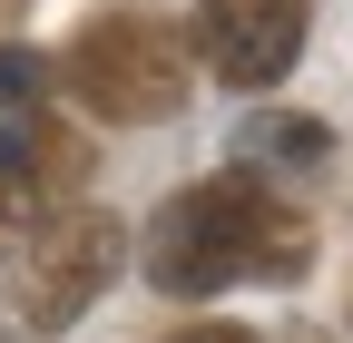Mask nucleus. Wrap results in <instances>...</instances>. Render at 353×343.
<instances>
[{
  "label": "nucleus",
  "instance_id": "1",
  "mask_svg": "<svg viewBox=\"0 0 353 343\" xmlns=\"http://www.w3.org/2000/svg\"><path fill=\"white\" fill-rule=\"evenodd\" d=\"M314 265V226L275 177H226L176 187L148 226V284L157 294H226V284H294Z\"/></svg>",
  "mask_w": 353,
  "mask_h": 343
},
{
  "label": "nucleus",
  "instance_id": "2",
  "mask_svg": "<svg viewBox=\"0 0 353 343\" xmlns=\"http://www.w3.org/2000/svg\"><path fill=\"white\" fill-rule=\"evenodd\" d=\"M59 89H69L88 118H108V127H157V118L187 108L196 50H187V30L157 20V10H99V20L69 39Z\"/></svg>",
  "mask_w": 353,
  "mask_h": 343
},
{
  "label": "nucleus",
  "instance_id": "3",
  "mask_svg": "<svg viewBox=\"0 0 353 343\" xmlns=\"http://www.w3.org/2000/svg\"><path fill=\"white\" fill-rule=\"evenodd\" d=\"M118 275V226L99 216V206H69V216L30 226V255L10 265V324L30 333H59L88 314V294H99Z\"/></svg>",
  "mask_w": 353,
  "mask_h": 343
},
{
  "label": "nucleus",
  "instance_id": "4",
  "mask_svg": "<svg viewBox=\"0 0 353 343\" xmlns=\"http://www.w3.org/2000/svg\"><path fill=\"white\" fill-rule=\"evenodd\" d=\"M304 20L314 0H196V39H206V69L226 89H275V79L304 59Z\"/></svg>",
  "mask_w": 353,
  "mask_h": 343
},
{
  "label": "nucleus",
  "instance_id": "5",
  "mask_svg": "<svg viewBox=\"0 0 353 343\" xmlns=\"http://www.w3.org/2000/svg\"><path fill=\"white\" fill-rule=\"evenodd\" d=\"M88 177V147H79V127L59 118H39V108H10L0 118V226H50L69 216V196Z\"/></svg>",
  "mask_w": 353,
  "mask_h": 343
},
{
  "label": "nucleus",
  "instance_id": "6",
  "mask_svg": "<svg viewBox=\"0 0 353 343\" xmlns=\"http://www.w3.org/2000/svg\"><path fill=\"white\" fill-rule=\"evenodd\" d=\"M245 157H285V167H314V157H324V127H314V118H265L255 138H245Z\"/></svg>",
  "mask_w": 353,
  "mask_h": 343
},
{
  "label": "nucleus",
  "instance_id": "7",
  "mask_svg": "<svg viewBox=\"0 0 353 343\" xmlns=\"http://www.w3.org/2000/svg\"><path fill=\"white\" fill-rule=\"evenodd\" d=\"M39 89H50V69L30 50H0V108H39Z\"/></svg>",
  "mask_w": 353,
  "mask_h": 343
},
{
  "label": "nucleus",
  "instance_id": "8",
  "mask_svg": "<svg viewBox=\"0 0 353 343\" xmlns=\"http://www.w3.org/2000/svg\"><path fill=\"white\" fill-rule=\"evenodd\" d=\"M176 343H255L245 324H196V333H176Z\"/></svg>",
  "mask_w": 353,
  "mask_h": 343
}]
</instances>
